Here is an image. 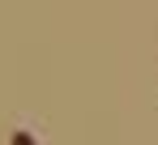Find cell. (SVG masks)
I'll return each mask as SVG.
<instances>
[{
    "mask_svg": "<svg viewBox=\"0 0 158 145\" xmlns=\"http://www.w3.org/2000/svg\"><path fill=\"white\" fill-rule=\"evenodd\" d=\"M9 145H39V141L30 137L26 128H17V132H9Z\"/></svg>",
    "mask_w": 158,
    "mask_h": 145,
    "instance_id": "cell-1",
    "label": "cell"
}]
</instances>
